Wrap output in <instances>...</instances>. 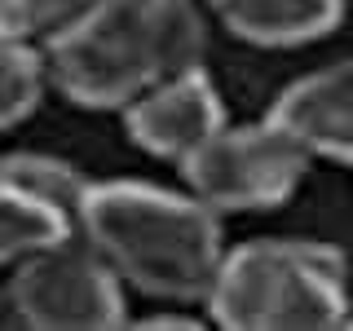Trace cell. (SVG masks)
<instances>
[{"label": "cell", "instance_id": "1", "mask_svg": "<svg viewBox=\"0 0 353 331\" xmlns=\"http://www.w3.org/2000/svg\"><path fill=\"white\" fill-rule=\"evenodd\" d=\"M75 230L119 279L159 301H203L221 265L216 212L159 185H88Z\"/></svg>", "mask_w": 353, "mask_h": 331}, {"label": "cell", "instance_id": "2", "mask_svg": "<svg viewBox=\"0 0 353 331\" xmlns=\"http://www.w3.org/2000/svg\"><path fill=\"white\" fill-rule=\"evenodd\" d=\"M49 75L80 106H124L203 58L194 0H93L49 44Z\"/></svg>", "mask_w": 353, "mask_h": 331}, {"label": "cell", "instance_id": "3", "mask_svg": "<svg viewBox=\"0 0 353 331\" xmlns=\"http://www.w3.org/2000/svg\"><path fill=\"white\" fill-rule=\"evenodd\" d=\"M203 301L234 331H336L349 323L345 257L327 243H248L221 257Z\"/></svg>", "mask_w": 353, "mask_h": 331}, {"label": "cell", "instance_id": "4", "mask_svg": "<svg viewBox=\"0 0 353 331\" xmlns=\"http://www.w3.org/2000/svg\"><path fill=\"white\" fill-rule=\"evenodd\" d=\"M14 309L44 331H102L124 323V292L93 243L62 234L18 261Z\"/></svg>", "mask_w": 353, "mask_h": 331}, {"label": "cell", "instance_id": "5", "mask_svg": "<svg viewBox=\"0 0 353 331\" xmlns=\"http://www.w3.org/2000/svg\"><path fill=\"white\" fill-rule=\"evenodd\" d=\"M190 177V190L199 203L225 208V212H248V208H274L301 185L309 168V154L296 146L279 124H248L225 128L181 163Z\"/></svg>", "mask_w": 353, "mask_h": 331}, {"label": "cell", "instance_id": "6", "mask_svg": "<svg viewBox=\"0 0 353 331\" xmlns=\"http://www.w3.org/2000/svg\"><path fill=\"white\" fill-rule=\"evenodd\" d=\"M124 124L141 150L185 163L225 124V110H221V97L203 75V66H190L124 102Z\"/></svg>", "mask_w": 353, "mask_h": 331}, {"label": "cell", "instance_id": "7", "mask_svg": "<svg viewBox=\"0 0 353 331\" xmlns=\"http://www.w3.org/2000/svg\"><path fill=\"white\" fill-rule=\"evenodd\" d=\"M270 124H279L309 159L349 163L353 154V71L349 62H331L323 71L283 88L270 110Z\"/></svg>", "mask_w": 353, "mask_h": 331}, {"label": "cell", "instance_id": "8", "mask_svg": "<svg viewBox=\"0 0 353 331\" xmlns=\"http://www.w3.org/2000/svg\"><path fill=\"white\" fill-rule=\"evenodd\" d=\"M212 9L252 44H305L336 27L345 0H212Z\"/></svg>", "mask_w": 353, "mask_h": 331}, {"label": "cell", "instance_id": "9", "mask_svg": "<svg viewBox=\"0 0 353 331\" xmlns=\"http://www.w3.org/2000/svg\"><path fill=\"white\" fill-rule=\"evenodd\" d=\"M0 181L40 199L44 208H53L58 217L71 221V230H75L88 185H93L80 168H71L66 159H49V154H9V159H0Z\"/></svg>", "mask_w": 353, "mask_h": 331}, {"label": "cell", "instance_id": "10", "mask_svg": "<svg viewBox=\"0 0 353 331\" xmlns=\"http://www.w3.org/2000/svg\"><path fill=\"white\" fill-rule=\"evenodd\" d=\"M62 234H71V221L66 217H58L40 199H31V194L0 181V265L22 261L27 252H36Z\"/></svg>", "mask_w": 353, "mask_h": 331}, {"label": "cell", "instance_id": "11", "mask_svg": "<svg viewBox=\"0 0 353 331\" xmlns=\"http://www.w3.org/2000/svg\"><path fill=\"white\" fill-rule=\"evenodd\" d=\"M88 5L93 0H0V40L49 49Z\"/></svg>", "mask_w": 353, "mask_h": 331}, {"label": "cell", "instance_id": "12", "mask_svg": "<svg viewBox=\"0 0 353 331\" xmlns=\"http://www.w3.org/2000/svg\"><path fill=\"white\" fill-rule=\"evenodd\" d=\"M44 93V66L31 44L0 40V132L18 124Z\"/></svg>", "mask_w": 353, "mask_h": 331}, {"label": "cell", "instance_id": "13", "mask_svg": "<svg viewBox=\"0 0 353 331\" xmlns=\"http://www.w3.org/2000/svg\"><path fill=\"white\" fill-rule=\"evenodd\" d=\"M141 327H194V318H181V314H159V318H141Z\"/></svg>", "mask_w": 353, "mask_h": 331}]
</instances>
